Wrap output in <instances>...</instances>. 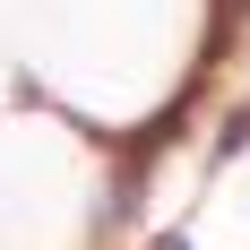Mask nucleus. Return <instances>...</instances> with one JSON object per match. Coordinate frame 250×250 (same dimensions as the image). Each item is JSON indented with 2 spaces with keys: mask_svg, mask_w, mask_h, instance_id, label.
<instances>
[{
  "mask_svg": "<svg viewBox=\"0 0 250 250\" xmlns=\"http://www.w3.org/2000/svg\"><path fill=\"white\" fill-rule=\"evenodd\" d=\"M155 250H190V242H181V233H164V242H155Z\"/></svg>",
  "mask_w": 250,
  "mask_h": 250,
  "instance_id": "1",
  "label": "nucleus"
}]
</instances>
